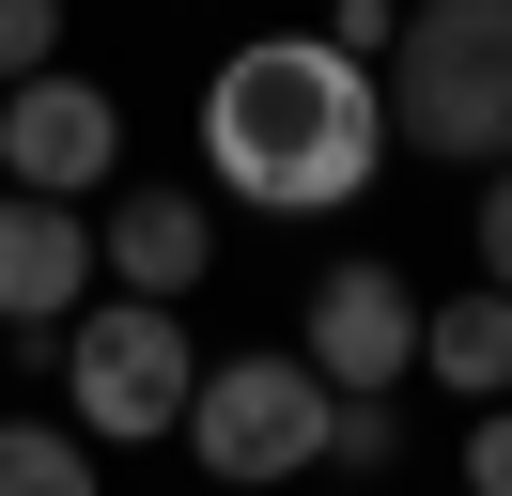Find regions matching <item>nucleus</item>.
<instances>
[{"instance_id": "1", "label": "nucleus", "mask_w": 512, "mask_h": 496, "mask_svg": "<svg viewBox=\"0 0 512 496\" xmlns=\"http://www.w3.org/2000/svg\"><path fill=\"white\" fill-rule=\"evenodd\" d=\"M388 78L326 31H249V47L202 78V171L249 217H342L388 171Z\"/></svg>"}, {"instance_id": "2", "label": "nucleus", "mask_w": 512, "mask_h": 496, "mask_svg": "<svg viewBox=\"0 0 512 496\" xmlns=\"http://www.w3.org/2000/svg\"><path fill=\"white\" fill-rule=\"evenodd\" d=\"M373 78H388V140L450 155V171H497L512 155V0H404Z\"/></svg>"}, {"instance_id": "3", "label": "nucleus", "mask_w": 512, "mask_h": 496, "mask_svg": "<svg viewBox=\"0 0 512 496\" xmlns=\"http://www.w3.org/2000/svg\"><path fill=\"white\" fill-rule=\"evenodd\" d=\"M187 388H202V341L171 295H78L63 310V403L94 450H156L187 419Z\"/></svg>"}, {"instance_id": "4", "label": "nucleus", "mask_w": 512, "mask_h": 496, "mask_svg": "<svg viewBox=\"0 0 512 496\" xmlns=\"http://www.w3.org/2000/svg\"><path fill=\"white\" fill-rule=\"evenodd\" d=\"M326 403H342V388H326L311 357H218V372L187 388V419H171V434L202 450V481L280 496V481H311V465H326Z\"/></svg>"}, {"instance_id": "5", "label": "nucleus", "mask_w": 512, "mask_h": 496, "mask_svg": "<svg viewBox=\"0 0 512 496\" xmlns=\"http://www.w3.org/2000/svg\"><path fill=\"white\" fill-rule=\"evenodd\" d=\"M109 171H125V109H109V78H78V62H32V78H0V186L94 202Z\"/></svg>"}, {"instance_id": "6", "label": "nucleus", "mask_w": 512, "mask_h": 496, "mask_svg": "<svg viewBox=\"0 0 512 496\" xmlns=\"http://www.w3.org/2000/svg\"><path fill=\"white\" fill-rule=\"evenodd\" d=\"M295 357H311L326 388H404V372H419V279L404 264H326Z\"/></svg>"}, {"instance_id": "7", "label": "nucleus", "mask_w": 512, "mask_h": 496, "mask_svg": "<svg viewBox=\"0 0 512 496\" xmlns=\"http://www.w3.org/2000/svg\"><path fill=\"white\" fill-rule=\"evenodd\" d=\"M94 295V217L47 202V186H0V326L63 341V310Z\"/></svg>"}, {"instance_id": "8", "label": "nucleus", "mask_w": 512, "mask_h": 496, "mask_svg": "<svg viewBox=\"0 0 512 496\" xmlns=\"http://www.w3.org/2000/svg\"><path fill=\"white\" fill-rule=\"evenodd\" d=\"M94 264L125 279V295H171V310H187L202 279H218V217H202L187 186H125V202H109V233H94Z\"/></svg>"}, {"instance_id": "9", "label": "nucleus", "mask_w": 512, "mask_h": 496, "mask_svg": "<svg viewBox=\"0 0 512 496\" xmlns=\"http://www.w3.org/2000/svg\"><path fill=\"white\" fill-rule=\"evenodd\" d=\"M419 388H466V403H497V388H512V295H497V279L419 295Z\"/></svg>"}, {"instance_id": "10", "label": "nucleus", "mask_w": 512, "mask_h": 496, "mask_svg": "<svg viewBox=\"0 0 512 496\" xmlns=\"http://www.w3.org/2000/svg\"><path fill=\"white\" fill-rule=\"evenodd\" d=\"M0 496H94V434L78 419H0Z\"/></svg>"}, {"instance_id": "11", "label": "nucleus", "mask_w": 512, "mask_h": 496, "mask_svg": "<svg viewBox=\"0 0 512 496\" xmlns=\"http://www.w3.org/2000/svg\"><path fill=\"white\" fill-rule=\"evenodd\" d=\"M388 450H404V403H388V388H342V403H326V465H388Z\"/></svg>"}, {"instance_id": "12", "label": "nucleus", "mask_w": 512, "mask_h": 496, "mask_svg": "<svg viewBox=\"0 0 512 496\" xmlns=\"http://www.w3.org/2000/svg\"><path fill=\"white\" fill-rule=\"evenodd\" d=\"M32 62H63V0H0V78H32Z\"/></svg>"}, {"instance_id": "13", "label": "nucleus", "mask_w": 512, "mask_h": 496, "mask_svg": "<svg viewBox=\"0 0 512 496\" xmlns=\"http://www.w3.org/2000/svg\"><path fill=\"white\" fill-rule=\"evenodd\" d=\"M466 248H481V279H497V295H512V155H497V171H481V217H466Z\"/></svg>"}, {"instance_id": "14", "label": "nucleus", "mask_w": 512, "mask_h": 496, "mask_svg": "<svg viewBox=\"0 0 512 496\" xmlns=\"http://www.w3.org/2000/svg\"><path fill=\"white\" fill-rule=\"evenodd\" d=\"M466 496H512V388L466 419Z\"/></svg>"}, {"instance_id": "15", "label": "nucleus", "mask_w": 512, "mask_h": 496, "mask_svg": "<svg viewBox=\"0 0 512 496\" xmlns=\"http://www.w3.org/2000/svg\"><path fill=\"white\" fill-rule=\"evenodd\" d=\"M388 31H404V0H342V31H326V47H357V62H388Z\"/></svg>"}]
</instances>
